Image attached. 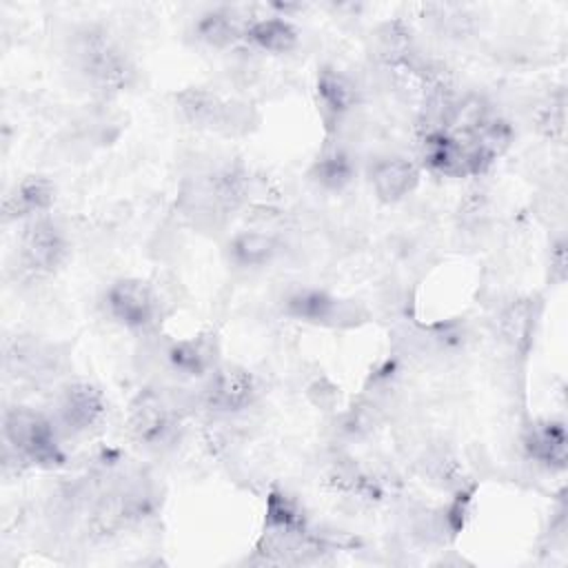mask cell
Masks as SVG:
<instances>
[{
	"label": "cell",
	"instance_id": "4fadbf2b",
	"mask_svg": "<svg viewBox=\"0 0 568 568\" xmlns=\"http://www.w3.org/2000/svg\"><path fill=\"white\" fill-rule=\"evenodd\" d=\"M251 20L235 7H213L204 11L195 22V36L209 47L224 49L244 40Z\"/></svg>",
	"mask_w": 568,
	"mask_h": 568
},
{
	"label": "cell",
	"instance_id": "7c38bea8",
	"mask_svg": "<svg viewBox=\"0 0 568 568\" xmlns=\"http://www.w3.org/2000/svg\"><path fill=\"white\" fill-rule=\"evenodd\" d=\"M217 355H220V346L215 335L211 333H200L186 339H178L171 344L166 353L171 368L184 377H204L213 373V368L220 366Z\"/></svg>",
	"mask_w": 568,
	"mask_h": 568
},
{
	"label": "cell",
	"instance_id": "5bb4252c",
	"mask_svg": "<svg viewBox=\"0 0 568 568\" xmlns=\"http://www.w3.org/2000/svg\"><path fill=\"white\" fill-rule=\"evenodd\" d=\"M524 446L528 457L550 470H564L568 459V439L561 422H539L528 428L524 437Z\"/></svg>",
	"mask_w": 568,
	"mask_h": 568
},
{
	"label": "cell",
	"instance_id": "8992f818",
	"mask_svg": "<svg viewBox=\"0 0 568 568\" xmlns=\"http://www.w3.org/2000/svg\"><path fill=\"white\" fill-rule=\"evenodd\" d=\"M126 428L138 444L146 448H160L173 437L178 428V410L162 390L144 388L133 397L129 406Z\"/></svg>",
	"mask_w": 568,
	"mask_h": 568
},
{
	"label": "cell",
	"instance_id": "5b68a950",
	"mask_svg": "<svg viewBox=\"0 0 568 568\" xmlns=\"http://www.w3.org/2000/svg\"><path fill=\"white\" fill-rule=\"evenodd\" d=\"M104 306L109 317L129 331H149L160 315L158 293L140 277L115 280L104 293Z\"/></svg>",
	"mask_w": 568,
	"mask_h": 568
},
{
	"label": "cell",
	"instance_id": "d6986e66",
	"mask_svg": "<svg viewBox=\"0 0 568 568\" xmlns=\"http://www.w3.org/2000/svg\"><path fill=\"white\" fill-rule=\"evenodd\" d=\"M373 49L375 55L388 67H406L415 58L410 29L399 20H390L377 27L373 36Z\"/></svg>",
	"mask_w": 568,
	"mask_h": 568
},
{
	"label": "cell",
	"instance_id": "9c48e42d",
	"mask_svg": "<svg viewBox=\"0 0 568 568\" xmlns=\"http://www.w3.org/2000/svg\"><path fill=\"white\" fill-rule=\"evenodd\" d=\"M55 410H58V424L67 433L78 435V433H87L102 419L106 404L102 393L93 384L73 382L62 388Z\"/></svg>",
	"mask_w": 568,
	"mask_h": 568
},
{
	"label": "cell",
	"instance_id": "ba28073f",
	"mask_svg": "<svg viewBox=\"0 0 568 568\" xmlns=\"http://www.w3.org/2000/svg\"><path fill=\"white\" fill-rule=\"evenodd\" d=\"M204 384V404L224 415H235L246 410L257 399V379L255 375L237 364H220L213 373L206 375Z\"/></svg>",
	"mask_w": 568,
	"mask_h": 568
},
{
	"label": "cell",
	"instance_id": "3957f363",
	"mask_svg": "<svg viewBox=\"0 0 568 568\" xmlns=\"http://www.w3.org/2000/svg\"><path fill=\"white\" fill-rule=\"evenodd\" d=\"M282 308L293 320L328 328H353L368 317V311L359 302L320 288H297L288 293Z\"/></svg>",
	"mask_w": 568,
	"mask_h": 568
},
{
	"label": "cell",
	"instance_id": "7a4b0ae2",
	"mask_svg": "<svg viewBox=\"0 0 568 568\" xmlns=\"http://www.w3.org/2000/svg\"><path fill=\"white\" fill-rule=\"evenodd\" d=\"M2 435L7 446L20 462L53 468L64 462L55 424L29 406H11L2 417Z\"/></svg>",
	"mask_w": 568,
	"mask_h": 568
},
{
	"label": "cell",
	"instance_id": "8fae6325",
	"mask_svg": "<svg viewBox=\"0 0 568 568\" xmlns=\"http://www.w3.org/2000/svg\"><path fill=\"white\" fill-rule=\"evenodd\" d=\"M55 200V186L44 175H27L4 195L2 202V220H33L38 215H47Z\"/></svg>",
	"mask_w": 568,
	"mask_h": 568
},
{
	"label": "cell",
	"instance_id": "44dd1931",
	"mask_svg": "<svg viewBox=\"0 0 568 568\" xmlns=\"http://www.w3.org/2000/svg\"><path fill=\"white\" fill-rule=\"evenodd\" d=\"M564 93L559 91V95L557 98H550V102L541 109V115H539V126H541V131L548 135V138H552V140H561L564 138V122H566V118H564Z\"/></svg>",
	"mask_w": 568,
	"mask_h": 568
},
{
	"label": "cell",
	"instance_id": "2e32d148",
	"mask_svg": "<svg viewBox=\"0 0 568 568\" xmlns=\"http://www.w3.org/2000/svg\"><path fill=\"white\" fill-rule=\"evenodd\" d=\"M244 40L266 53H291L300 42L297 27L286 20V16H268V18H255L248 22Z\"/></svg>",
	"mask_w": 568,
	"mask_h": 568
},
{
	"label": "cell",
	"instance_id": "52a82bcc",
	"mask_svg": "<svg viewBox=\"0 0 568 568\" xmlns=\"http://www.w3.org/2000/svg\"><path fill=\"white\" fill-rule=\"evenodd\" d=\"M20 253L31 273L51 275L69 257V237L58 222L47 215H38L24 226Z\"/></svg>",
	"mask_w": 568,
	"mask_h": 568
},
{
	"label": "cell",
	"instance_id": "6da1fadb",
	"mask_svg": "<svg viewBox=\"0 0 568 568\" xmlns=\"http://www.w3.org/2000/svg\"><path fill=\"white\" fill-rule=\"evenodd\" d=\"M71 58L93 87L109 93L129 89L138 78L131 55L100 27H84L73 36Z\"/></svg>",
	"mask_w": 568,
	"mask_h": 568
},
{
	"label": "cell",
	"instance_id": "ac0fdd59",
	"mask_svg": "<svg viewBox=\"0 0 568 568\" xmlns=\"http://www.w3.org/2000/svg\"><path fill=\"white\" fill-rule=\"evenodd\" d=\"M317 104L324 113V118H342L344 113H348L355 102H357V91L355 84L337 69L324 67L317 73Z\"/></svg>",
	"mask_w": 568,
	"mask_h": 568
},
{
	"label": "cell",
	"instance_id": "e0dca14e",
	"mask_svg": "<svg viewBox=\"0 0 568 568\" xmlns=\"http://www.w3.org/2000/svg\"><path fill=\"white\" fill-rule=\"evenodd\" d=\"M537 304L530 297H521L510 302L499 313V335L504 344L515 353H526L532 344V335L537 328Z\"/></svg>",
	"mask_w": 568,
	"mask_h": 568
},
{
	"label": "cell",
	"instance_id": "9a60e30c",
	"mask_svg": "<svg viewBox=\"0 0 568 568\" xmlns=\"http://www.w3.org/2000/svg\"><path fill=\"white\" fill-rule=\"evenodd\" d=\"M226 253L237 268L255 271L273 264L282 253V244L266 231H240L229 240Z\"/></svg>",
	"mask_w": 568,
	"mask_h": 568
},
{
	"label": "cell",
	"instance_id": "277c9868",
	"mask_svg": "<svg viewBox=\"0 0 568 568\" xmlns=\"http://www.w3.org/2000/svg\"><path fill=\"white\" fill-rule=\"evenodd\" d=\"M175 106L184 122L206 131L235 133L248 124L246 106L202 87H186L175 93Z\"/></svg>",
	"mask_w": 568,
	"mask_h": 568
},
{
	"label": "cell",
	"instance_id": "ffe728a7",
	"mask_svg": "<svg viewBox=\"0 0 568 568\" xmlns=\"http://www.w3.org/2000/svg\"><path fill=\"white\" fill-rule=\"evenodd\" d=\"M353 178H355L353 158L342 146L324 149L311 166V180L326 191H342L353 182Z\"/></svg>",
	"mask_w": 568,
	"mask_h": 568
},
{
	"label": "cell",
	"instance_id": "30bf717a",
	"mask_svg": "<svg viewBox=\"0 0 568 568\" xmlns=\"http://www.w3.org/2000/svg\"><path fill=\"white\" fill-rule=\"evenodd\" d=\"M368 182L379 202L395 204L417 189L419 166L404 155H384L371 164Z\"/></svg>",
	"mask_w": 568,
	"mask_h": 568
}]
</instances>
